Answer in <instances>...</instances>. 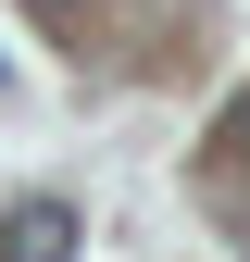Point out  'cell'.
Listing matches in <instances>:
<instances>
[{"label":"cell","mask_w":250,"mask_h":262,"mask_svg":"<svg viewBox=\"0 0 250 262\" xmlns=\"http://www.w3.org/2000/svg\"><path fill=\"white\" fill-rule=\"evenodd\" d=\"M225 150H250V100H238V113H225Z\"/></svg>","instance_id":"cell-2"},{"label":"cell","mask_w":250,"mask_h":262,"mask_svg":"<svg viewBox=\"0 0 250 262\" xmlns=\"http://www.w3.org/2000/svg\"><path fill=\"white\" fill-rule=\"evenodd\" d=\"M0 262H75V200H13L0 212Z\"/></svg>","instance_id":"cell-1"},{"label":"cell","mask_w":250,"mask_h":262,"mask_svg":"<svg viewBox=\"0 0 250 262\" xmlns=\"http://www.w3.org/2000/svg\"><path fill=\"white\" fill-rule=\"evenodd\" d=\"M25 13H38V25H62V13H75V0H25Z\"/></svg>","instance_id":"cell-3"}]
</instances>
